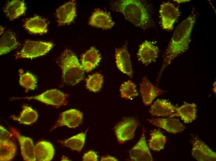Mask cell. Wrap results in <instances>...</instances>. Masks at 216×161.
<instances>
[{"instance_id": "obj_29", "label": "cell", "mask_w": 216, "mask_h": 161, "mask_svg": "<svg viewBox=\"0 0 216 161\" xmlns=\"http://www.w3.org/2000/svg\"><path fill=\"white\" fill-rule=\"evenodd\" d=\"M119 91L121 97L127 99L132 100L138 95L136 85L130 80L121 84Z\"/></svg>"}, {"instance_id": "obj_14", "label": "cell", "mask_w": 216, "mask_h": 161, "mask_svg": "<svg viewBox=\"0 0 216 161\" xmlns=\"http://www.w3.org/2000/svg\"><path fill=\"white\" fill-rule=\"evenodd\" d=\"M115 59L116 66L123 73L131 78L133 76L132 65L130 55L126 45L116 49Z\"/></svg>"}, {"instance_id": "obj_7", "label": "cell", "mask_w": 216, "mask_h": 161, "mask_svg": "<svg viewBox=\"0 0 216 161\" xmlns=\"http://www.w3.org/2000/svg\"><path fill=\"white\" fill-rule=\"evenodd\" d=\"M138 125L135 120L128 118L119 123L115 127V133L118 142L123 144L133 138Z\"/></svg>"}, {"instance_id": "obj_20", "label": "cell", "mask_w": 216, "mask_h": 161, "mask_svg": "<svg viewBox=\"0 0 216 161\" xmlns=\"http://www.w3.org/2000/svg\"><path fill=\"white\" fill-rule=\"evenodd\" d=\"M101 59L98 50L92 46L83 54L81 64L84 71L89 72L98 65Z\"/></svg>"}, {"instance_id": "obj_16", "label": "cell", "mask_w": 216, "mask_h": 161, "mask_svg": "<svg viewBox=\"0 0 216 161\" xmlns=\"http://www.w3.org/2000/svg\"><path fill=\"white\" fill-rule=\"evenodd\" d=\"M148 120L152 125L163 128L170 133H176L185 128V126L178 119L172 117L153 118Z\"/></svg>"}, {"instance_id": "obj_19", "label": "cell", "mask_w": 216, "mask_h": 161, "mask_svg": "<svg viewBox=\"0 0 216 161\" xmlns=\"http://www.w3.org/2000/svg\"><path fill=\"white\" fill-rule=\"evenodd\" d=\"M34 153L36 161H50L54 155V149L50 142L42 141L34 145Z\"/></svg>"}, {"instance_id": "obj_28", "label": "cell", "mask_w": 216, "mask_h": 161, "mask_svg": "<svg viewBox=\"0 0 216 161\" xmlns=\"http://www.w3.org/2000/svg\"><path fill=\"white\" fill-rule=\"evenodd\" d=\"M86 131L74 136L64 141L63 143L72 150L80 152L83 147L86 137Z\"/></svg>"}, {"instance_id": "obj_26", "label": "cell", "mask_w": 216, "mask_h": 161, "mask_svg": "<svg viewBox=\"0 0 216 161\" xmlns=\"http://www.w3.org/2000/svg\"><path fill=\"white\" fill-rule=\"evenodd\" d=\"M16 148L11 141L0 140V160L9 161L12 159L16 154Z\"/></svg>"}, {"instance_id": "obj_18", "label": "cell", "mask_w": 216, "mask_h": 161, "mask_svg": "<svg viewBox=\"0 0 216 161\" xmlns=\"http://www.w3.org/2000/svg\"><path fill=\"white\" fill-rule=\"evenodd\" d=\"M176 107L165 99H157L151 106L149 112L152 116L169 117L176 112Z\"/></svg>"}, {"instance_id": "obj_23", "label": "cell", "mask_w": 216, "mask_h": 161, "mask_svg": "<svg viewBox=\"0 0 216 161\" xmlns=\"http://www.w3.org/2000/svg\"><path fill=\"white\" fill-rule=\"evenodd\" d=\"M26 10L23 1L14 0L9 2L7 4L3 11L9 20H12L23 14Z\"/></svg>"}, {"instance_id": "obj_6", "label": "cell", "mask_w": 216, "mask_h": 161, "mask_svg": "<svg viewBox=\"0 0 216 161\" xmlns=\"http://www.w3.org/2000/svg\"><path fill=\"white\" fill-rule=\"evenodd\" d=\"M159 13L162 28L167 30H172L180 15L179 8L170 2H164L160 6Z\"/></svg>"}, {"instance_id": "obj_11", "label": "cell", "mask_w": 216, "mask_h": 161, "mask_svg": "<svg viewBox=\"0 0 216 161\" xmlns=\"http://www.w3.org/2000/svg\"><path fill=\"white\" fill-rule=\"evenodd\" d=\"M140 92L144 104L148 106L151 104L156 97L165 91L155 86L144 76L140 84Z\"/></svg>"}, {"instance_id": "obj_22", "label": "cell", "mask_w": 216, "mask_h": 161, "mask_svg": "<svg viewBox=\"0 0 216 161\" xmlns=\"http://www.w3.org/2000/svg\"><path fill=\"white\" fill-rule=\"evenodd\" d=\"M47 25L45 19L36 15L26 20L24 26L30 33L42 34L47 33Z\"/></svg>"}, {"instance_id": "obj_21", "label": "cell", "mask_w": 216, "mask_h": 161, "mask_svg": "<svg viewBox=\"0 0 216 161\" xmlns=\"http://www.w3.org/2000/svg\"><path fill=\"white\" fill-rule=\"evenodd\" d=\"M196 105L194 103H185L176 107L175 112L169 117L179 116L185 123H191L196 118Z\"/></svg>"}, {"instance_id": "obj_9", "label": "cell", "mask_w": 216, "mask_h": 161, "mask_svg": "<svg viewBox=\"0 0 216 161\" xmlns=\"http://www.w3.org/2000/svg\"><path fill=\"white\" fill-rule=\"evenodd\" d=\"M144 129L139 140L131 149L129 155L131 159L135 161H152L153 159L147 144Z\"/></svg>"}, {"instance_id": "obj_35", "label": "cell", "mask_w": 216, "mask_h": 161, "mask_svg": "<svg viewBox=\"0 0 216 161\" xmlns=\"http://www.w3.org/2000/svg\"><path fill=\"white\" fill-rule=\"evenodd\" d=\"M213 91L214 93H216V82H214L213 84Z\"/></svg>"}, {"instance_id": "obj_30", "label": "cell", "mask_w": 216, "mask_h": 161, "mask_svg": "<svg viewBox=\"0 0 216 161\" xmlns=\"http://www.w3.org/2000/svg\"><path fill=\"white\" fill-rule=\"evenodd\" d=\"M103 82V77L101 74L96 73L89 76L86 80V86L93 92L100 91Z\"/></svg>"}, {"instance_id": "obj_31", "label": "cell", "mask_w": 216, "mask_h": 161, "mask_svg": "<svg viewBox=\"0 0 216 161\" xmlns=\"http://www.w3.org/2000/svg\"><path fill=\"white\" fill-rule=\"evenodd\" d=\"M19 82L21 86L26 89L34 90L37 86L36 77L29 72L20 75Z\"/></svg>"}, {"instance_id": "obj_4", "label": "cell", "mask_w": 216, "mask_h": 161, "mask_svg": "<svg viewBox=\"0 0 216 161\" xmlns=\"http://www.w3.org/2000/svg\"><path fill=\"white\" fill-rule=\"evenodd\" d=\"M53 44L51 42L25 41L22 49L15 55L16 59H32L43 55L52 48Z\"/></svg>"}, {"instance_id": "obj_17", "label": "cell", "mask_w": 216, "mask_h": 161, "mask_svg": "<svg viewBox=\"0 0 216 161\" xmlns=\"http://www.w3.org/2000/svg\"><path fill=\"white\" fill-rule=\"evenodd\" d=\"M88 24L95 27L109 29L111 28L115 23L109 13L97 9L92 13L89 20Z\"/></svg>"}, {"instance_id": "obj_15", "label": "cell", "mask_w": 216, "mask_h": 161, "mask_svg": "<svg viewBox=\"0 0 216 161\" xmlns=\"http://www.w3.org/2000/svg\"><path fill=\"white\" fill-rule=\"evenodd\" d=\"M76 2L75 0L67 2L59 7L56 11L57 22L59 24H69L76 16Z\"/></svg>"}, {"instance_id": "obj_24", "label": "cell", "mask_w": 216, "mask_h": 161, "mask_svg": "<svg viewBox=\"0 0 216 161\" xmlns=\"http://www.w3.org/2000/svg\"><path fill=\"white\" fill-rule=\"evenodd\" d=\"M22 107L21 111L18 116L11 117L13 120L27 125H31L37 120L38 115L36 111L27 105H23Z\"/></svg>"}, {"instance_id": "obj_8", "label": "cell", "mask_w": 216, "mask_h": 161, "mask_svg": "<svg viewBox=\"0 0 216 161\" xmlns=\"http://www.w3.org/2000/svg\"><path fill=\"white\" fill-rule=\"evenodd\" d=\"M191 155L199 161H215L216 153L203 141L195 137L192 141Z\"/></svg>"}, {"instance_id": "obj_3", "label": "cell", "mask_w": 216, "mask_h": 161, "mask_svg": "<svg viewBox=\"0 0 216 161\" xmlns=\"http://www.w3.org/2000/svg\"><path fill=\"white\" fill-rule=\"evenodd\" d=\"M117 9L127 20L137 27L145 28L149 24V14L144 5L139 0H121Z\"/></svg>"}, {"instance_id": "obj_10", "label": "cell", "mask_w": 216, "mask_h": 161, "mask_svg": "<svg viewBox=\"0 0 216 161\" xmlns=\"http://www.w3.org/2000/svg\"><path fill=\"white\" fill-rule=\"evenodd\" d=\"M159 52V48L154 42L146 40L139 46L137 58L142 63L147 65L156 61Z\"/></svg>"}, {"instance_id": "obj_12", "label": "cell", "mask_w": 216, "mask_h": 161, "mask_svg": "<svg viewBox=\"0 0 216 161\" xmlns=\"http://www.w3.org/2000/svg\"><path fill=\"white\" fill-rule=\"evenodd\" d=\"M10 131L18 139L20 146V152L24 160L36 161L34 153V146L30 138L21 135L16 129L11 128Z\"/></svg>"}, {"instance_id": "obj_36", "label": "cell", "mask_w": 216, "mask_h": 161, "mask_svg": "<svg viewBox=\"0 0 216 161\" xmlns=\"http://www.w3.org/2000/svg\"><path fill=\"white\" fill-rule=\"evenodd\" d=\"M175 1H176V2L178 3H180L183 2H188L190 1V0H175Z\"/></svg>"}, {"instance_id": "obj_32", "label": "cell", "mask_w": 216, "mask_h": 161, "mask_svg": "<svg viewBox=\"0 0 216 161\" xmlns=\"http://www.w3.org/2000/svg\"><path fill=\"white\" fill-rule=\"evenodd\" d=\"M14 135L9 132L2 126H0V140L8 141Z\"/></svg>"}, {"instance_id": "obj_25", "label": "cell", "mask_w": 216, "mask_h": 161, "mask_svg": "<svg viewBox=\"0 0 216 161\" xmlns=\"http://www.w3.org/2000/svg\"><path fill=\"white\" fill-rule=\"evenodd\" d=\"M19 45L14 34L8 31L2 36L0 40V55L7 54L17 47Z\"/></svg>"}, {"instance_id": "obj_27", "label": "cell", "mask_w": 216, "mask_h": 161, "mask_svg": "<svg viewBox=\"0 0 216 161\" xmlns=\"http://www.w3.org/2000/svg\"><path fill=\"white\" fill-rule=\"evenodd\" d=\"M166 138L161 131L157 130L153 131L150 134L148 146L152 150L159 151L164 149Z\"/></svg>"}, {"instance_id": "obj_33", "label": "cell", "mask_w": 216, "mask_h": 161, "mask_svg": "<svg viewBox=\"0 0 216 161\" xmlns=\"http://www.w3.org/2000/svg\"><path fill=\"white\" fill-rule=\"evenodd\" d=\"M83 160L97 161L98 160V156L95 152L90 151L84 154Z\"/></svg>"}, {"instance_id": "obj_13", "label": "cell", "mask_w": 216, "mask_h": 161, "mask_svg": "<svg viewBox=\"0 0 216 161\" xmlns=\"http://www.w3.org/2000/svg\"><path fill=\"white\" fill-rule=\"evenodd\" d=\"M83 114L75 109H70L62 113L59 119L51 130L56 127L66 126L69 128H74L81 123Z\"/></svg>"}, {"instance_id": "obj_34", "label": "cell", "mask_w": 216, "mask_h": 161, "mask_svg": "<svg viewBox=\"0 0 216 161\" xmlns=\"http://www.w3.org/2000/svg\"><path fill=\"white\" fill-rule=\"evenodd\" d=\"M100 160L101 161H118V160L115 157L110 156H106L102 157L101 158Z\"/></svg>"}, {"instance_id": "obj_1", "label": "cell", "mask_w": 216, "mask_h": 161, "mask_svg": "<svg viewBox=\"0 0 216 161\" xmlns=\"http://www.w3.org/2000/svg\"><path fill=\"white\" fill-rule=\"evenodd\" d=\"M197 17V12L193 9L190 14L176 28L164 53L163 64L156 80L157 82L166 67L177 57L188 49Z\"/></svg>"}, {"instance_id": "obj_2", "label": "cell", "mask_w": 216, "mask_h": 161, "mask_svg": "<svg viewBox=\"0 0 216 161\" xmlns=\"http://www.w3.org/2000/svg\"><path fill=\"white\" fill-rule=\"evenodd\" d=\"M62 78L66 84L74 85L84 77V70L75 54L70 50H65L59 59Z\"/></svg>"}, {"instance_id": "obj_5", "label": "cell", "mask_w": 216, "mask_h": 161, "mask_svg": "<svg viewBox=\"0 0 216 161\" xmlns=\"http://www.w3.org/2000/svg\"><path fill=\"white\" fill-rule=\"evenodd\" d=\"M67 97L68 95L58 90L52 89L37 96L15 98L25 99L29 100L34 99L58 108L67 104Z\"/></svg>"}]
</instances>
